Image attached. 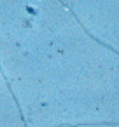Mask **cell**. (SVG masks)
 Listing matches in <instances>:
<instances>
[{
  "instance_id": "6da1fadb",
  "label": "cell",
  "mask_w": 119,
  "mask_h": 127,
  "mask_svg": "<svg viewBox=\"0 0 119 127\" xmlns=\"http://www.w3.org/2000/svg\"><path fill=\"white\" fill-rule=\"evenodd\" d=\"M70 12H72V16H74V18H75V19H77V21H79V18H77V16H75V14H74V11H70ZM79 25H81V26H82V23H81V21H79ZM82 30H84V32H86V33H88V35H89V37H91V38H93V40H95V42H98V44H100V45H103V47H105V49H109V51H112V52H116V56H119V51H116V49H114V47H110V45H109V44H103V42H102V40H98V38H96V37H95V35H91V33H89V32H88V30H86V28H84V26H82Z\"/></svg>"
},
{
  "instance_id": "7a4b0ae2",
  "label": "cell",
  "mask_w": 119,
  "mask_h": 127,
  "mask_svg": "<svg viewBox=\"0 0 119 127\" xmlns=\"http://www.w3.org/2000/svg\"><path fill=\"white\" fill-rule=\"evenodd\" d=\"M82 125H119V122H84V124H65V125H58V127H82Z\"/></svg>"
},
{
  "instance_id": "3957f363",
  "label": "cell",
  "mask_w": 119,
  "mask_h": 127,
  "mask_svg": "<svg viewBox=\"0 0 119 127\" xmlns=\"http://www.w3.org/2000/svg\"><path fill=\"white\" fill-rule=\"evenodd\" d=\"M7 87H9V91H11V94H12V97H14V101H16V106H18V111H19V115H21V122H23V127H28V125H26V120H25V117H23V111H21V106H19V103H18V97H16V94L12 92V89H11V85H9V82H7Z\"/></svg>"
}]
</instances>
